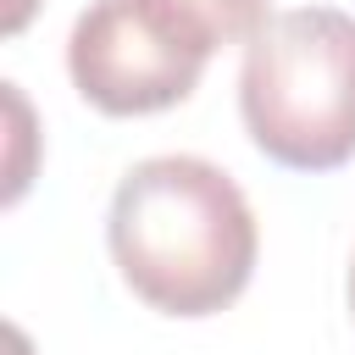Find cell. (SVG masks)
<instances>
[{
  "label": "cell",
  "instance_id": "1",
  "mask_svg": "<svg viewBox=\"0 0 355 355\" xmlns=\"http://www.w3.org/2000/svg\"><path fill=\"white\" fill-rule=\"evenodd\" d=\"M105 239L122 283L166 316L233 305L261 250L244 189L205 155H150L128 166L111 194Z\"/></svg>",
  "mask_w": 355,
  "mask_h": 355
},
{
  "label": "cell",
  "instance_id": "2",
  "mask_svg": "<svg viewBox=\"0 0 355 355\" xmlns=\"http://www.w3.org/2000/svg\"><path fill=\"white\" fill-rule=\"evenodd\" d=\"M239 111L255 150L294 172L355 155V17L338 6L272 11L244 44Z\"/></svg>",
  "mask_w": 355,
  "mask_h": 355
},
{
  "label": "cell",
  "instance_id": "3",
  "mask_svg": "<svg viewBox=\"0 0 355 355\" xmlns=\"http://www.w3.org/2000/svg\"><path fill=\"white\" fill-rule=\"evenodd\" d=\"M205 50L144 0H94L67 39L72 89L105 116H150L194 94Z\"/></svg>",
  "mask_w": 355,
  "mask_h": 355
},
{
  "label": "cell",
  "instance_id": "4",
  "mask_svg": "<svg viewBox=\"0 0 355 355\" xmlns=\"http://www.w3.org/2000/svg\"><path fill=\"white\" fill-rule=\"evenodd\" d=\"M155 17H166L189 44H200L205 55L222 44H250L266 28V6L272 0H144Z\"/></svg>",
  "mask_w": 355,
  "mask_h": 355
},
{
  "label": "cell",
  "instance_id": "5",
  "mask_svg": "<svg viewBox=\"0 0 355 355\" xmlns=\"http://www.w3.org/2000/svg\"><path fill=\"white\" fill-rule=\"evenodd\" d=\"M349 311H355V261H349Z\"/></svg>",
  "mask_w": 355,
  "mask_h": 355
}]
</instances>
